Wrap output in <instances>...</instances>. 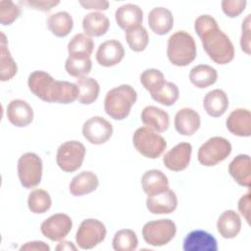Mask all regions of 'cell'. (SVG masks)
I'll return each mask as SVG.
<instances>
[{"instance_id": "obj_24", "label": "cell", "mask_w": 251, "mask_h": 251, "mask_svg": "<svg viewBox=\"0 0 251 251\" xmlns=\"http://www.w3.org/2000/svg\"><path fill=\"white\" fill-rule=\"evenodd\" d=\"M97 176L90 171H83L73 177L69 189L74 196H82L93 192L98 187Z\"/></svg>"}, {"instance_id": "obj_11", "label": "cell", "mask_w": 251, "mask_h": 251, "mask_svg": "<svg viewBox=\"0 0 251 251\" xmlns=\"http://www.w3.org/2000/svg\"><path fill=\"white\" fill-rule=\"evenodd\" d=\"M73 222L71 218L63 213L50 216L41 223L40 230L42 234L52 241L63 240L71 231Z\"/></svg>"}, {"instance_id": "obj_9", "label": "cell", "mask_w": 251, "mask_h": 251, "mask_svg": "<svg viewBox=\"0 0 251 251\" xmlns=\"http://www.w3.org/2000/svg\"><path fill=\"white\" fill-rule=\"evenodd\" d=\"M105 225L96 219H86L79 225L75 241L81 249H92L101 243L106 237Z\"/></svg>"}, {"instance_id": "obj_4", "label": "cell", "mask_w": 251, "mask_h": 251, "mask_svg": "<svg viewBox=\"0 0 251 251\" xmlns=\"http://www.w3.org/2000/svg\"><path fill=\"white\" fill-rule=\"evenodd\" d=\"M132 142L141 155L150 159L159 158L167 147L165 138L147 126L138 127L134 131Z\"/></svg>"}, {"instance_id": "obj_28", "label": "cell", "mask_w": 251, "mask_h": 251, "mask_svg": "<svg viewBox=\"0 0 251 251\" xmlns=\"http://www.w3.org/2000/svg\"><path fill=\"white\" fill-rule=\"evenodd\" d=\"M217 228L224 238H234L241 228V220L239 215L233 210L225 211L218 219Z\"/></svg>"}, {"instance_id": "obj_27", "label": "cell", "mask_w": 251, "mask_h": 251, "mask_svg": "<svg viewBox=\"0 0 251 251\" xmlns=\"http://www.w3.org/2000/svg\"><path fill=\"white\" fill-rule=\"evenodd\" d=\"M141 185L143 191L149 196L167 190L169 188V180L162 171L149 170L142 176Z\"/></svg>"}, {"instance_id": "obj_10", "label": "cell", "mask_w": 251, "mask_h": 251, "mask_svg": "<svg viewBox=\"0 0 251 251\" xmlns=\"http://www.w3.org/2000/svg\"><path fill=\"white\" fill-rule=\"evenodd\" d=\"M82 134L91 144L100 145L111 138L113 134V126L111 123L103 117L95 116L83 124Z\"/></svg>"}, {"instance_id": "obj_39", "label": "cell", "mask_w": 251, "mask_h": 251, "mask_svg": "<svg viewBox=\"0 0 251 251\" xmlns=\"http://www.w3.org/2000/svg\"><path fill=\"white\" fill-rule=\"evenodd\" d=\"M150 95L152 99L156 102L164 106H172L178 99L179 91L175 83L171 81H166L159 89H157L154 93Z\"/></svg>"}, {"instance_id": "obj_36", "label": "cell", "mask_w": 251, "mask_h": 251, "mask_svg": "<svg viewBox=\"0 0 251 251\" xmlns=\"http://www.w3.org/2000/svg\"><path fill=\"white\" fill-rule=\"evenodd\" d=\"M126 39L132 51L141 52L147 47L149 36L146 28L140 25L126 30Z\"/></svg>"}, {"instance_id": "obj_48", "label": "cell", "mask_w": 251, "mask_h": 251, "mask_svg": "<svg viewBox=\"0 0 251 251\" xmlns=\"http://www.w3.org/2000/svg\"><path fill=\"white\" fill-rule=\"evenodd\" d=\"M56 250H58V251L59 250H74V251H75L76 247L71 241L60 240V243L57 245Z\"/></svg>"}, {"instance_id": "obj_1", "label": "cell", "mask_w": 251, "mask_h": 251, "mask_svg": "<svg viewBox=\"0 0 251 251\" xmlns=\"http://www.w3.org/2000/svg\"><path fill=\"white\" fill-rule=\"evenodd\" d=\"M196 33L209 58L219 65H226L234 58V47L229 37L223 32L217 21L210 15L199 16L194 23Z\"/></svg>"}, {"instance_id": "obj_18", "label": "cell", "mask_w": 251, "mask_h": 251, "mask_svg": "<svg viewBox=\"0 0 251 251\" xmlns=\"http://www.w3.org/2000/svg\"><path fill=\"white\" fill-rule=\"evenodd\" d=\"M55 79L43 71H34L28 75L27 85L29 90L39 99L49 103V96Z\"/></svg>"}, {"instance_id": "obj_5", "label": "cell", "mask_w": 251, "mask_h": 251, "mask_svg": "<svg viewBox=\"0 0 251 251\" xmlns=\"http://www.w3.org/2000/svg\"><path fill=\"white\" fill-rule=\"evenodd\" d=\"M230 153V142L225 137L214 136L200 146L197 158L201 165L205 167H213L226 160Z\"/></svg>"}, {"instance_id": "obj_15", "label": "cell", "mask_w": 251, "mask_h": 251, "mask_svg": "<svg viewBox=\"0 0 251 251\" xmlns=\"http://www.w3.org/2000/svg\"><path fill=\"white\" fill-rule=\"evenodd\" d=\"M184 251H217V239L209 232L196 229L190 231L183 240Z\"/></svg>"}, {"instance_id": "obj_41", "label": "cell", "mask_w": 251, "mask_h": 251, "mask_svg": "<svg viewBox=\"0 0 251 251\" xmlns=\"http://www.w3.org/2000/svg\"><path fill=\"white\" fill-rule=\"evenodd\" d=\"M21 15V8L12 1H0V23L3 25L13 24Z\"/></svg>"}, {"instance_id": "obj_13", "label": "cell", "mask_w": 251, "mask_h": 251, "mask_svg": "<svg viewBox=\"0 0 251 251\" xmlns=\"http://www.w3.org/2000/svg\"><path fill=\"white\" fill-rule=\"evenodd\" d=\"M125 57L123 44L115 39L101 43L96 52V61L103 67H113L121 63Z\"/></svg>"}, {"instance_id": "obj_17", "label": "cell", "mask_w": 251, "mask_h": 251, "mask_svg": "<svg viewBox=\"0 0 251 251\" xmlns=\"http://www.w3.org/2000/svg\"><path fill=\"white\" fill-rule=\"evenodd\" d=\"M200 124L199 114L191 108H182L175 116L176 130L181 135H193L199 129Z\"/></svg>"}, {"instance_id": "obj_16", "label": "cell", "mask_w": 251, "mask_h": 251, "mask_svg": "<svg viewBox=\"0 0 251 251\" xmlns=\"http://www.w3.org/2000/svg\"><path fill=\"white\" fill-rule=\"evenodd\" d=\"M8 121L18 127L28 126L33 120V110L31 106L25 100H12L6 110Z\"/></svg>"}, {"instance_id": "obj_29", "label": "cell", "mask_w": 251, "mask_h": 251, "mask_svg": "<svg viewBox=\"0 0 251 251\" xmlns=\"http://www.w3.org/2000/svg\"><path fill=\"white\" fill-rule=\"evenodd\" d=\"M110 26L109 19L102 13L92 12L84 16L82 20V28L87 36H102Z\"/></svg>"}, {"instance_id": "obj_20", "label": "cell", "mask_w": 251, "mask_h": 251, "mask_svg": "<svg viewBox=\"0 0 251 251\" xmlns=\"http://www.w3.org/2000/svg\"><path fill=\"white\" fill-rule=\"evenodd\" d=\"M115 19L121 28L127 30L142 24L143 12L137 5L125 4L116 10Z\"/></svg>"}, {"instance_id": "obj_44", "label": "cell", "mask_w": 251, "mask_h": 251, "mask_svg": "<svg viewBox=\"0 0 251 251\" xmlns=\"http://www.w3.org/2000/svg\"><path fill=\"white\" fill-rule=\"evenodd\" d=\"M60 2L54 0H27V1H20V4L27 6L29 8L39 10L42 12H48L55 6H57Z\"/></svg>"}, {"instance_id": "obj_22", "label": "cell", "mask_w": 251, "mask_h": 251, "mask_svg": "<svg viewBox=\"0 0 251 251\" xmlns=\"http://www.w3.org/2000/svg\"><path fill=\"white\" fill-rule=\"evenodd\" d=\"M143 125L156 132H164L170 126L169 114L156 106H147L141 112Z\"/></svg>"}, {"instance_id": "obj_25", "label": "cell", "mask_w": 251, "mask_h": 251, "mask_svg": "<svg viewBox=\"0 0 251 251\" xmlns=\"http://www.w3.org/2000/svg\"><path fill=\"white\" fill-rule=\"evenodd\" d=\"M203 107L209 116L214 118L221 117L228 107L227 95L222 89L211 90L204 97Z\"/></svg>"}, {"instance_id": "obj_42", "label": "cell", "mask_w": 251, "mask_h": 251, "mask_svg": "<svg viewBox=\"0 0 251 251\" xmlns=\"http://www.w3.org/2000/svg\"><path fill=\"white\" fill-rule=\"evenodd\" d=\"M246 4L245 0H224L222 1V9L227 17L235 18L245 10Z\"/></svg>"}, {"instance_id": "obj_19", "label": "cell", "mask_w": 251, "mask_h": 251, "mask_svg": "<svg viewBox=\"0 0 251 251\" xmlns=\"http://www.w3.org/2000/svg\"><path fill=\"white\" fill-rule=\"evenodd\" d=\"M226 127L234 135L249 137L251 135V113L247 109L233 110L226 119Z\"/></svg>"}, {"instance_id": "obj_43", "label": "cell", "mask_w": 251, "mask_h": 251, "mask_svg": "<svg viewBox=\"0 0 251 251\" xmlns=\"http://www.w3.org/2000/svg\"><path fill=\"white\" fill-rule=\"evenodd\" d=\"M250 15H247L244 21L242 22L241 29V38H240V46L241 49L247 54L250 55Z\"/></svg>"}, {"instance_id": "obj_8", "label": "cell", "mask_w": 251, "mask_h": 251, "mask_svg": "<svg viewBox=\"0 0 251 251\" xmlns=\"http://www.w3.org/2000/svg\"><path fill=\"white\" fill-rule=\"evenodd\" d=\"M18 176L21 184L25 188L38 185L42 177V160L32 152L23 154L18 161Z\"/></svg>"}, {"instance_id": "obj_2", "label": "cell", "mask_w": 251, "mask_h": 251, "mask_svg": "<svg viewBox=\"0 0 251 251\" xmlns=\"http://www.w3.org/2000/svg\"><path fill=\"white\" fill-rule=\"evenodd\" d=\"M137 94L132 86L122 84L109 90L104 101V109L108 116L117 121L125 120L136 102Z\"/></svg>"}, {"instance_id": "obj_6", "label": "cell", "mask_w": 251, "mask_h": 251, "mask_svg": "<svg viewBox=\"0 0 251 251\" xmlns=\"http://www.w3.org/2000/svg\"><path fill=\"white\" fill-rule=\"evenodd\" d=\"M176 226L170 219H161L147 222L142 227V236L145 242L152 246L168 244L176 235Z\"/></svg>"}, {"instance_id": "obj_37", "label": "cell", "mask_w": 251, "mask_h": 251, "mask_svg": "<svg viewBox=\"0 0 251 251\" xmlns=\"http://www.w3.org/2000/svg\"><path fill=\"white\" fill-rule=\"evenodd\" d=\"M138 245V239L135 232L128 228L117 231L113 238V248L116 251H132Z\"/></svg>"}, {"instance_id": "obj_46", "label": "cell", "mask_w": 251, "mask_h": 251, "mask_svg": "<svg viewBox=\"0 0 251 251\" xmlns=\"http://www.w3.org/2000/svg\"><path fill=\"white\" fill-rule=\"evenodd\" d=\"M79 4L87 10H102L105 11L109 7V2L104 0H94V1H79Z\"/></svg>"}, {"instance_id": "obj_31", "label": "cell", "mask_w": 251, "mask_h": 251, "mask_svg": "<svg viewBox=\"0 0 251 251\" xmlns=\"http://www.w3.org/2000/svg\"><path fill=\"white\" fill-rule=\"evenodd\" d=\"M218 73L209 65H198L191 69L189 79L198 88H206L217 81Z\"/></svg>"}, {"instance_id": "obj_40", "label": "cell", "mask_w": 251, "mask_h": 251, "mask_svg": "<svg viewBox=\"0 0 251 251\" xmlns=\"http://www.w3.org/2000/svg\"><path fill=\"white\" fill-rule=\"evenodd\" d=\"M140 82L150 94L159 89L165 82L163 73L157 69H147L140 75Z\"/></svg>"}, {"instance_id": "obj_3", "label": "cell", "mask_w": 251, "mask_h": 251, "mask_svg": "<svg viewBox=\"0 0 251 251\" xmlns=\"http://www.w3.org/2000/svg\"><path fill=\"white\" fill-rule=\"evenodd\" d=\"M167 55L173 65L188 66L196 58V44L193 37L184 30L173 33L168 39Z\"/></svg>"}, {"instance_id": "obj_32", "label": "cell", "mask_w": 251, "mask_h": 251, "mask_svg": "<svg viewBox=\"0 0 251 251\" xmlns=\"http://www.w3.org/2000/svg\"><path fill=\"white\" fill-rule=\"evenodd\" d=\"M75 84L78 89L77 101L79 103L89 105L98 98L100 86L96 79L88 76H83L77 78Z\"/></svg>"}, {"instance_id": "obj_34", "label": "cell", "mask_w": 251, "mask_h": 251, "mask_svg": "<svg viewBox=\"0 0 251 251\" xmlns=\"http://www.w3.org/2000/svg\"><path fill=\"white\" fill-rule=\"evenodd\" d=\"M1 55H0V79L2 81L10 80L18 72V66L14 61L7 47V40L4 33L1 34Z\"/></svg>"}, {"instance_id": "obj_26", "label": "cell", "mask_w": 251, "mask_h": 251, "mask_svg": "<svg viewBox=\"0 0 251 251\" xmlns=\"http://www.w3.org/2000/svg\"><path fill=\"white\" fill-rule=\"evenodd\" d=\"M78 89L75 83L66 80H56L50 93L49 103L69 104L77 100Z\"/></svg>"}, {"instance_id": "obj_47", "label": "cell", "mask_w": 251, "mask_h": 251, "mask_svg": "<svg viewBox=\"0 0 251 251\" xmlns=\"http://www.w3.org/2000/svg\"><path fill=\"white\" fill-rule=\"evenodd\" d=\"M21 251L23 250H36V251H49L50 247L43 241H29L25 244L22 245L20 248Z\"/></svg>"}, {"instance_id": "obj_30", "label": "cell", "mask_w": 251, "mask_h": 251, "mask_svg": "<svg viewBox=\"0 0 251 251\" xmlns=\"http://www.w3.org/2000/svg\"><path fill=\"white\" fill-rule=\"evenodd\" d=\"M47 26L55 36L65 37L72 31L74 21L68 12L61 11L49 16Z\"/></svg>"}, {"instance_id": "obj_38", "label": "cell", "mask_w": 251, "mask_h": 251, "mask_svg": "<svg viewBox=\"0 0 251 251\" xmlns=\"http://www.w3.org/2000/svg\"><path fill=\"white\" fill-rule=\"evenodd\" d=\"M92 68L90 57L78 58V57H68L65 63V69L67 73L74 77L86 76Z\"/></svg>"}, {"instance_id": "obj_45", "label": "cell", "mask_w": 251, "mask_h": 251, "mask_svg": "<svg viewBox=\"0 0 251 251\" xmlns=\"http://www.w3.org/2000/svg\"><path fill=\"white\" fill-rule=\"evenodd\" d=\"M238 210L246 222L250 224V192L242 195L238 201Z\"/></svg>"}, {"instance_id": "obj_12", "label": "cell", "mask_w": 251, "mask_h": 251, "mask_svg": "<svg viewBox=\"0 0 251 251\" xmlns=\"http://www.w3.org/2000/svg\"><path fill=\"white\" fill-rule=\"evenodd\" d=\"M192 146L188 142H181L173 147L163 157V163L167 169L174 172L185 170L191 159Z\"/></svg>"}, {"instance_id": "obj_14", "label": "cell", "mask_w": 251, "mask_h": 251, "mask_svg": "<svg viewBox=\"0 0 251 251\" xmlns=\"http://www.w3.org/2000/svg\"><path fill=\"white\" fill-rule=\"evenodd\" d=\"M176 195L170 188L163 192L149 195L146 199V207L148 211L155 215L170 214L176 209Z\"/></svg>"}, {"instance_id": "obj_33", "label": "cell", "mask_w": 251, "mask_h": 251, "mask_svg": "<svg viewBox=\"0 0 251 251\" xmlns=\"http://www.w3.org/2000/svg\"><path fill=\"white\" fill-rule=\"evenodd\" d=\"M94 42L91 37L84 33L75 34L68 44V52L70 57L87 58L93 52Z\"/></svg>"}, {"instance_id": "obj_35", "label": "cell", "mask_w": 251, "mask_h": 251, "mask_svg": "<svg viewBox=\"0 0 251 251\" xmlns=\"http://www.w3.org/2000/svg\"><path fill=\"white\" fill-rule=\"evenodd\" d=\"M51 205V197L49 193L43 189H34L28 195L27 206L34 214H43L47 212Z\"/></svg>"}, {"instance_id": "obj_23", "label": "cell", "mask_w": 251, "mask_h": 251, "mask_svg": "<svg viewBox=\"0 0 251 251\" xmlns=\"http://www.w3.org/2000/svg\"><path fill=\"white\" fill-rule=\"evenodd\" d=\"M228 173L241 186L250 187L251 184V163L246 154L237 155L228 165Z\"/></svg>"}, {"instance_id": "obj_21", "label": "cell", "mask_w": 251, "mask_h": 251, "mask_svg": "<svg viewBox=\"0 0 251 251\" xmlns=\"http://www.w3.org/2000/svg\"><path fill=\"white\" fill-rule=\"evenodd\" d=\"M148 25L154 33L167 34L174 26V16L167 8H153L148 15Z\"/></svg>"}, {"instance_id": "obj_7", "label": "cell", "mask_w": 251, "mask_h": 251, "mask_svg": "<svg viewBox=\"0 0 251 251\" xmlns=\"http://www.w3.org/2000/svg\"><path fill=\"white\" fill-rule=\"evenodd\" d=\"M85 151L84 145L79 141L71 140L64 142L59 146L56 154L58 167L66 173L75 172L82 165Z\"/></svg>"}]
</instances>
